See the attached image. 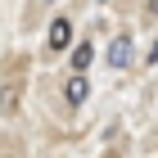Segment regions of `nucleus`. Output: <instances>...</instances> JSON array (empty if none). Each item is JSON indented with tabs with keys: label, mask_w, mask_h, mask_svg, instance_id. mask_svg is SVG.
Returning <instances> with one entry per match:
<instances>
[{
	"label": "nucleus",
	"mask_w": 158,
	"mask_h": 158,
	"mask_svg": "<svg viewBox=\"0 0 158 158\" xmlns=\"http://www.w3.org/2000/svg\"><path fill=\"white\" fill-rule=\"evenodd\" d=\"M90 59H95V45H90V41H81V45L73 50V68H77V77L90 68Z\"/></svg>",
	"instance_id": "20e7f679"
},
{
	"label": "nucleus",
	"mask_w": 158,
	"mask_h": 158,
	"mask_svg": "<svg viewBox=\"0 0 158 158\" xmlns=\"http://www.w3.org/2000/svg\"><path fill=\"white\" fill-rule=\"evenodd\" d=\"M86 95H90V86H86V77H68V86H63V99H68V104H86Z\"/></svg>",
	"instance_id": "f03ea898"
},
{
	"label": "nucleus",
	"mask_w": 158,
	"mask_h": 158,
	"mask_svg": "<svg viewBox=\"0 0 158 158\" xmlns=\"http://www.w3.org/2000/svg\"><path fill=\"white\" fill-rule=\"evenodd\" d=\"M127 59H131V36H113V45H109V63H113V68H127Z\"/></svg>",
	"instance_id": "7ed1b4c3"
},
{
	"label": "nucleus",
	"mask_w": 158,
	"mask_h": 158,
	"mask_svg": "<svg viewBox=\"0 0 158 158\" xmlns=\"http://www.w3.org/2000/svg\"><path fill=\"white\" fill-rule=\"evenodd\" d=\"M149 59H154V63H158V41H154V50H149Z\"/></svg>",
	"instance_id": "39448f33"
},
{
	"label": "nucleus",
	"mask_w": 158,
	"mask_h": 158,
	"mask_svg": "<svg viewBox=\"0 0 158 158\" xmlns=\"http://www.w3.org/2000/svg\"><path fill=\"white\" fill-rule=\"evenodd\" d=\"M68 41H73V23L68 18H54L50 23V50L59 54V50H68Z\"/></svg>",
	"instance_id": "f257e3e1"
}]
</instances>
